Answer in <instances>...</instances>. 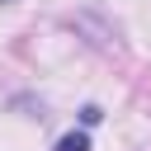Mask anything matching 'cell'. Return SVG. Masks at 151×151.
I'll list each match as a JSON object with an SVG mask.
<instances>
[{
    "label": "cell",
    "instance_id": "obj_1",
    "mask_svg": "<svg viewBox=\"0 0 151 151\" xmlns=\"http://www.w3.org/2000/svg\"><path fill=\"white\" fill-rule=\"evenodd\" d=\"M71 28L85 33V42L99 47V52H118V47H123V42H118V28H113L109 19H99V14H90V9H76V14H71Z\"/></svg>",
    "mask_w": 151,
    "mask_h": 151
},
{
    "label": "cell",
    "instance_id": "obj_2",
    "mask_svg": "<svg viewBox=\"0 0 151 151\" xmlns=\"http://www.w3.org/2000/svg\"><path fill=\"white\" fill-rule=\"evenodd\" d=\"M57 151H90V132L80 127V132H66L61 142H57Z\"/></svg>",
    "mask_w": 151,
    "mask_h": 151
},
{
    "label": "cell",
    "instance_id": "obj_3",
    "mask_svg": "<svg viewBox=\"0 0 151 151\" xmlns=\"http://www.w3.org/2000/svg\"><path fill=\"white\" fill-rule=\"evenodd\" d=\"M99 118H104V113H99V109H94V104H85V109H80V123H85V127H94V123H99Z\"/></svg>",
    "mask_w": 151,
    "mask_h": 151
}]
</instances>
